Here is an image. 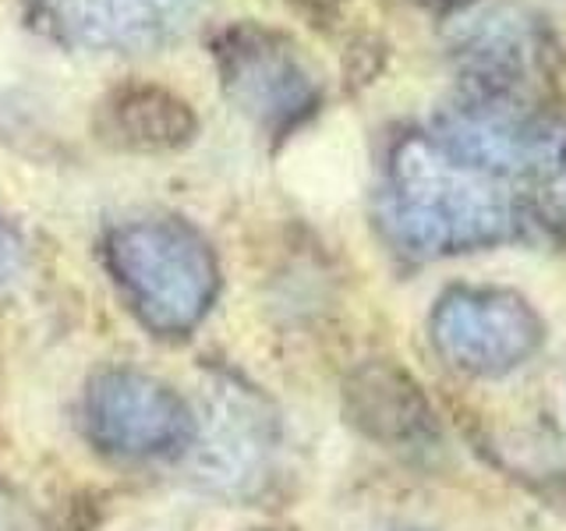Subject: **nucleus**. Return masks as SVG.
I'll list each match as a JSON object with an SVG mask.
<instances>
[{
  "instance_id": "obj_13",
  "label": "nucleus",
  "mask_w": 566,
  "mask_h": 531,
  "mask_svg": "<svg viewBox=\"0 0 566 531\" xmlns=\"http://www.w3.org/2000/svg\"><path fill=\"white\" fill-rule=\"evenodd\" d=\"M559 191H563V199H566V170H563V181H559Z\"/></svg>"
},
{
  "instance_id": "obj_1",
  "label": "nucleus",
  "mask_w": 566,
  "mask_h": 531,
  "mask_svg": "<svg viewBox=\"0 0 566 531\" xmlns=\"http://www.w3.org/2000/svg\"><path fill=\"white\" fill-rule=\"evenodd\" d=\"M386 217L394 235L418 252L500 241L513 223L510 202L489 174L447 156L432 138H407L397 146L389 159Z\"/></svg>"
},
{
  "instance_id": "obj_4",
  "label": "nucleus",
  "mask_w": 566,
  "mask_h": 531,
  "mask_svg": "<svg viewBox=\"0 0 566 531\" xmlns=\"http://www.w3.org/2000/svg\"><path fill=\"white\" fill-rule=\"evenodd\" d=\"M217 67L227 96L270 132H287L318 103V75L301 46L276 29L241 22L220 32Z\"/></svg>"
},
{
  "instance_id": "obj_10",
  "label": "nucleus",
  "mask_w": 566,
  "mask_h": 531,
  "mask_svg": "<svg viewBox=\"0 0 566 531\" xmlns=\"http://www.w3.org/2000/svg\"><path fill=\"white\" fill-rule=\"evenodd\" d=\"M96 132L114 149L170 153L195 135L191 106L159 85H120L99 103Z\"/></svg>"
},
{
  "instance_id": "obj_12",
  "label": "nucleus",
  "mask_w": 566,
  "mask_h": 531,
  "mask_svg": "<svg viewBox=\"0 0 566 531\" xmlns=\"http://www.w3.org/2000/svg\"><path fill=\"white\" fill-rule=\"evenodd\" d=\"M0 531H14V518H11L8 496H0Z\"/></svg>"
},
{
  "instance_id": "obj_6",
  "label": "nucleus",
  "mask_w": 566,
  "mask_h": 531,
  "mask_svg": "<svg viewBox=\"0 0 566 531\" xmlns=\"http://www.w3.org/2000/svg\"><path fill=\"white\" fill-rule=\"evenodd\" d=\"M202 0H32L43 25L67 43L142 50L191 25Z\"/></svg>"
},
{
  "instance_id": "obj_8",
  "label": "nucleus",
  "mask_w": 566,
  "mask_h": 531,
  "mask_svg": "<svg viewBox=\"0 0 566 531\" xmlns=\"http://www.w3.org/2000/svg\"><path fill=\"white\" fill-rule=\"evenodd\" d=\"M191 468L212 489H244L265 471L273 450L270 421L262 407L238 386H217L209 394V407L195 418L191 436Z\"/></svg>"
},
{
  "instance_id": "obj_2",
  "label": "nucleus",
  "mask_w": 566,
  "mask_h": 531,
  "mask_svg": "<svg viewBox=\"0 0 566 531\" xmlns=\"http://www.w3.org/2000/svg\"><path fill=\"white\" fill-rule=\"evenodd\" d=\"M106 266L124 305L156 336H185L217 294V259L181 220H132L106 238Z\"/></svg>"
},
{
  "instance_id": "obj_7",
  "label": "nucleus",
  "mask_w": 566,
  "mask_h": 531,
  "mask_svg": "<svg viewBox=\"0 0 566 531\" xmlns=\"http://www.w3.org/2000/svg\"><path fill=\"white\" fill-rule=\"evenodd\" d=\"M450 43L471 88H527L548 58L538 22L510 4L468 8L464 18H453Z\"/></svg>"
},
{
  "instance_id": "obj_9",
  "label": "nucleus",
  "mask_w": 566,
  "mask_h": 531,
  "mask_svg": "<svg viewBox=\"0 0 566 531\" xmlns=\"http://www.w3.org/2000/svg\"><path fill=\"white\" fill-rule=\"evenodd\" d=\"M535 319L521 301L485 291L450 294L436 312V336L460 365L506 368L535 347Z\"/></svg>"
},
{
  "instance_id": "obj_11",
  "label": "nucleus",
  "mask_w": 566,
  "mask_h": 531,
  "mask_svg": "<svg viewBox=\"0 0 566 531\" xmlns=\"http://www.w3.org/2000/svg\"><path fill=\"white\" fill-rule=\"evenodd\" d=\"M18 270H22V248H18L8 223L0 220V294L11 288V280L18 277Z\"/></svg>"
},
{
  "instance_id": "obj_3",
  "label": "nucleus",
  "mask_w": 566,
  "mask_h": 531,
  "mask_svg": "<svg viewBox=\"0 0 566 531\" xmlns=\"http://www.w3.org/2000/svg\"><path fill=\"white\" fill-rule=\"evenodd\" d=\"M436 146L489 177L527 174L556 156V121L527 88H471L439 117Z\"/></svg>"
},
{
  "instance_id": "obj_5",
  "label": "nucleus",
  "mask_w": 566,
  "mask_h": 531,
  "mask_svg": "<svg viewBox=\"0 0 566 531\" xmlns=\"http://www.w3.org/2000/svg\"><path fill=\"white\" fill-rule=\"evenodd\" d=\"M85 433L103 454L164 457L191 447L195 415L156 376L138 368H106L88 383Z\"/></svg>"
}]
</instances>
